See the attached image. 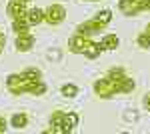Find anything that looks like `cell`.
<instances>
[{"label":"cell","instance_id":"6","mask_svg":"<svg viewBox=\"0 0 150 134\" xmlns=\"http://www.w3.org/2000/svg\"><path fill=\"white\" fill-rule=\"evenodd\" d=\"M88 44H90V38L88 36L74 34V36H70V40H68V50L74 52V54H84V50H86Z\"/></svg>","mask_w":150,"mask_h":134},{"label":"cell","instance_id":"9","mask_svg":"<svg viewBox=\"0 0 150 134\" xmlns=\"http://www.w3.org/2000/svg\"><path fill=\"white\" fill-rule=\"evenodd\" d=\"M12 30H14L16 36H22V34H30L32 26H30V22H28L26 18H18V20L12 22Z\"/></svg>","mask_w":150,"mask_h":134},{"label":"cell","instance_id":"5","mask_svg":"<svg viewBox=\"0 0 150 134\" xmlns=\"http://www.w3.org/2000/svg\"><path fill=\"white\" fill-rule=\"evenodd\" d=\"M6 14L10 16L12 20L26 18V14H28V6H26V2H20V0H10L8 6H6Z\"/></svg>","mask_w":150,"mask_h":134},{"label":"cell","instance_id":"15","mask_svg":"<svg viewBox=\"0 0 150 134\" xmlns=\"http://www.w3.org/2000/svg\"><path fill=\"white\" fill-rule=\"evenodd\" d=\"M138 46L140 48H150V36H146V34L142 32L138 36Z\"/></svg>","mask_w":150,"mask_h":134},{"label":"cell","instance_id":"3","mask_svg":"<svg viewBox=\"0 0 150 134\" xmlns=\"http://www.w3.org/2000/svg\"><path fill=\"white\" fill-rule=\"evenodd\" d=\"M66 18V10H64V6L62 4H50L46 10H44V20L48 24H60L62 20Z\"/></svg>","mask_w":150,"mask_h":134},{"label":"cell","instance_id":"7","mask_svg":"<svg viewBox=\"0 0 150 134\" xmlns=\"http://www.w3.org/2000/svg\"><path fill=\"white\" fill-rule=\"evenodd\" d=\"M32 46H34V36H32V32L16 36V50L18 52H28V50H32Z\"/></svg>","mask_w":150,"mask_h":134},{"label":"cell","instance_id":"2","mask_svg":"<svg viewBox=\"0 0 150 134\" xmlns=\"http://www.w3.org/2000/svg\"><path fill=\"white\" fill-rule=\"evenodd\" d=\"M134 90V80L124 72V68H112L104 78L94 82V92L100 98H110L118 92H132Z\"/></svg>","mask_w":150,"mask_h":134},{"label":"cell","instance_id":"18","mask_svg":"<svg viewBox=\"0 0 150 134\" xmlns=\"http://www.w3.org/2000/svg\"><path fill=\"white\" fill-rule=\"evenodd\" d=\"M4 130H6V120H4V118L0 116V134L4 132Z\"/></svg>","mask_w":150,"mask_h":134},{"label":"cell","instance_id":"19","mask_svg":"<svg viewBox=\"0 0 150 134\" xmlns=\"http://www.w3.org/2000/svg\"><path fill=\"white\" fill-rule=\"evenodd\" d=\"M144 104H146V108H148V110H150V94H148V96H146V100H144Z\"/></svg>","mask_w":150,"mask_h":134},{"label":"cell","instance_id":"11","mask_svg":"<svg viewBox=\"0 0 150 134\" xmlns=\"http://www.w3.org/2000/svg\"><path fill=\"white\" fill-rule=\"evenodd\" d=\"M26 20L30 22V26H36V24L44 22V10H40V8H32V10H28Z\"/></svg>","mask_w":150,"mask_h":134},{"label":"cell","instance_id":"10","mask_svg":"<svg viewBox=\"0 0 150 134\" xmlns=\"http://www.w3.org/2000/svg\"><path fill=\"white\" fill-rule=\"evenodd\" d=\"M118 44H120V38L116 34H106L102 40H100V48L102 50H116Z\"/></svg>","mask_w":150,"mask_h":134},{"label":"cell","instance_id":"1","mask_svg":"<svg viewBox=\"0 0 150 134\" xmlns=\"http://www.w3.org/2000/svg\"><path fill=\"white\" fill-rule=\"evenodd\" d=\"M6 88L10 94H46V84L42 82V72L38 68H26L20 74H10L6 78Z\"/></svg>","mask_w":150,"mask_h":134},{"label":"cell","instance_id":"8","mask_svg":"<svg viewBox=\"0 0 150 134\" xmlns=\"http://www.w3.org/2000/svg\"><path fill=\"white\" fill-rule=\"evenodd\" d=\"M118 8H120L122 14H126V16H136L140 12L138 4H136L134 0H120V2H118Z\"/></svg>","mask_w":150,"mask_h":134},{"label":"cell","instance_id":"13","mask_svg":"<svg viewBox=\"0 0 150 134\" xmlns=\"http://www.w3.org/2000/svg\"><path fill=\"white\" fill-rule=\"evenodd\" d=\"M12 126H14V128H24V126H28V116L22 114V112L14 114V116H12Z\"/></svg>","mask_w":150,"mask_h":134},{"label":"cell","instance_id":"17","mask_svg":"<svg viewBox=\"0 0 150 134\" xmlns=\"http://www.w3.org/2000/svg\"><path fill=\"white\" fill-rule=\"evenodd\" d=\"M4 44H6V36H4V34L0 32V52L4 50Z\"/></svg>","mask_w":150,"mask_h":134},{"label":"cell","instance_id":"20","mask_svg":"<svg viewBox=\"0 0 150 134\" xmlns=\"http://www.w3.org/2000/svg\"><path fill=\"white\" fill-rule=\"evenodd\" d=\"M144 34H146V36H150V24L146 26V30H144Z\"/></svg>","mask_w":150,"mask_h":134},{"label":"cell","instance_id":"16","mask_svg":"<svg viewBox=\"0 0 150 134\" xmlns=\"http://www.w3.org/2000/svg\"><path fill=\"white\" fill-rule=\"evenodd\" d=\"M134 2L138 4L140 12H142V10H150V0H134Z\"/></svg>","mask_w":150,"mask_h":134},{"label":"cell","instance_id":"14","mask_svg":"<svg viewBox=\"0 0 150 134\" xmlns=\"http://www.w3.org/2000/svg\"><path fill=\"white\" fill-rule=\"evenodd\" d=\"M62 94H64L66 98H74V96L78 94V86H76V84H64V86H62Z\"/></svg>","mask_w":150,"mask_h":134},{"label":"cell","instance_id":"22","mask_svg":"<svg viewBox=\"0 0 150 134\" xmlns=\"http://www.w3.org/2000/svg\"><path fill=\"white\" fill-rule=\"evenodd\" d=\"M20 2H28V0H20Z\"/></svg>","mask_w":150,"mask_h":134},{"label":"cell","instance_id":"21","mask_svg":"<svg viewBox=\"0 0 150 134\" xmlns=\"http://www.w3.org/2000/svg\"><path fill=\"white\" fill-rule=\"evenodd\" d=\"M88 2H98V0H88Z\"/></svg>","mask_w":150,"mask_h":134},{"label":"cell","instance_id":"12","mask_svg":"<svg viewBox=\"0 0 150 134\" xmlns=\"http://www.w3.org/2000/svg\"><path fill=\"white\" fill-rule=\"evenodd\" d=\"M62 124H64V130H66V134H68L74 126H78V114H76V112H68V114H64Z\"/></svg>","mask_w":150,"mask_h":134},{"label":"cell","instance_id":"4","mask_svg":"<svg viewBox=\"0 0 150 134\" xmlns=\"http://www.w3.org/2000/svg\"><path fill=\"white\" fill-rule=\"evenodd\" d=\"M104 28V24H100L96 18H90V20H86V22H82V24H78V28H76V34H82V36H94V34H98V32H102Z\"/></svg>","mask_w":150,"mask_h":134}]
</instances>
